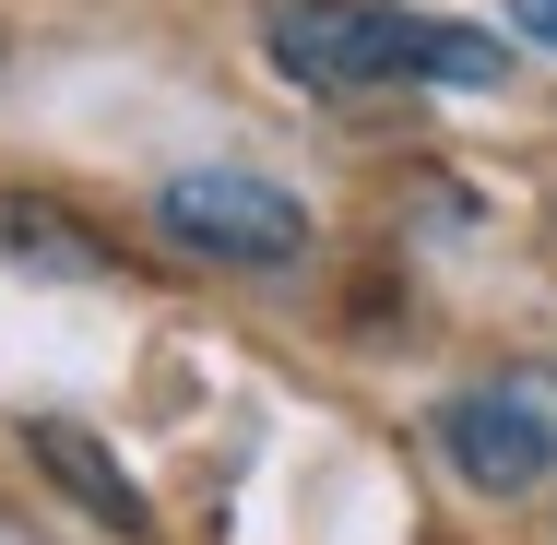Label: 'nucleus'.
Returning a JSON list of instances; mask_svg holds the SVG:
<instances>
[{
  "label": "nucleus",
  "mask_w": 557,
  "mask_h": 545,
  "mask_svg": "<svg viewBox=\"0 0 557 545\" xmlns=\"http://www.w3.org/2000/svg\"><path fill=\"white\" fill-rule=\"evenodd\" d=\"M261 48L309 84V96H474L498 84V36L440 24V12H392V0H273L261 12Z\"/></svg>",
  "instance_id": "f257e3e1"
},
{
  "label": "nucleus",
  "mask_w": 557,
  "mask_h": 545,
  "mask_svg": "<svg viewBox=\"0 0 557 545\" xmlns=\"http://www.w3.org/2000/svg\"><path fill=\"white\" fill-rule=\"evenodd\" d=\"M154 225H166L178 249H202V261H249V273H261V261L285 273V261L309 249V202L273 190V178H249V166H190V178L154 202Z\"/></svg>",
  "instance_id": "f03ea898"
},
{
  "label": "nucleus",
  "mask_w": 557,
  "mask_h": 545,
  "mask_svg": "<svg viewBox=\"0 0 557 545\" xmlns=\"http://www.w3.org/2000/svg\"><path fill=\"white\" fill-rule=\"evenodd\" d=\"M440 450H450L462 486L522 498V486L557 474V416L534 404V392H450V404H440Z\"/></svg>",
  "instance_id": "7ed1b4c3"
},
{
  "label": "nucleus",
  "mask_w": 557,
  "mask_h": 545,
  "mask_svg": "<svg viewBox=\"0 0 557 545\" xmlns=\"http://www.w3.org/2000/svg\"><path fill=\"white\" fill-rule=\"evenodd\" d=\"M24 438H36V462H48V474H60V486H72V498H84L96 522H108V534H154L143 486H131V474L108 462V438H96V428H72V416H36Z\"/></svg>",
  "instance_id": "20e7f679"
},
{
  "label": "nucleus",
  "mask_w": 557,
  "mask_h": 545,
  "mask_svg": "<svg viewBox=\"0 0 557 545\" xmlns=\"http://www.w3.org/2000/svg\"><path fill=\"white\" fill-rule=\"evenodd\" d=\"M0 261H24V273H108V237H96V225H72L60 202L0 190Z\"/></svg>",
  "instance_id": "39448f33"
},
{
  "label": "nucleus",
  "mask_w": 557,
  "mask_h": 545,
  "mask_svg": "<svg viewBox=\"0 0 557 545\" xmlns=\"http://www.w3.org/2000/svg\"><path fill=\"white\" fill-rule=\"evenodd\" d=\"M522 24H534V36H557V0H522Z\"/></svg>",
  "instance_id": "423d86ee"
}]
</instances>
